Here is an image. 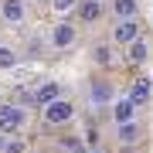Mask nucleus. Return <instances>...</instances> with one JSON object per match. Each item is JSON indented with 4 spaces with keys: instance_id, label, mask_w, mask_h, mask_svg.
<instances>
[{
    "instance_id": "6",
    "label": "nucleus",
    "mask_w": 153,
    "mask_h": 153,
    "mask_svg": "<svg viewBox=\"0 0 153 153\" xmlns=\"http://www.w3.org/2000/svg\"><path fill=\"white\" fill-rule=\"evenodd\" d=\"M51 44H55V48H71V44H75V27H71L68 21L55 24V27H51Z\"/></svg>"
},
{
    "instance_id": "8",
    "label": "nucleus",
    "mask_w": 153,
    "mask_h": 153,
    "mask_svg": "<svg viewBox=\"0 0 153 153\" xmlns=\"http://www.w3.org/2000/svg\"><path fill=\"white\" fill-rule=\"evenodd\" d=\"M133 116H136V105H133L129 99H119V102H116V109H112V119H116V126H119V123H129Z\"/></svg>"
},
{
    "instance_id": "9",
    "label": "nucleus",
    "mask_w": 153,
    "mask_h": 153,
    "mask_svg": "<svg viewBox=\"0 0 153 153\" xmlns=\"http://www.w3.org/2000/svg\"><path fill=\"white\" fill-rule=\"evenodd\" d=\"M140 133H143V126H140L136 119L119 123V143H136V140H140Z\"/></svg>"
},
{
    "instance_id": "18",
    "label": "nucleus",
    "mask_w": 153,
    "mask_h": 153,
    "mask_svg": "<svg viewBox=\"0 0 153 153\" xmlns=\"http://www.w3.org/2000/svg\"><path fill=\"white\" fill-rule=\"evenodd\" d=\"M68 153H88L85 146H75V143H71V146H68Z\"/></svg>"
},
{
    "instance_id": "4",
    "label": "nucleus",
    "mask_w": 153,
    "mask_h": 153,
    "mask_svg": "<svg viewBox=\"0 0 153 153\" xmlns=\"http://www.w3.org/2000/svg\"><path fill=\"white\" fill-rule=\"evenodd\" d=\"M0 17H4L10 27H21V24L27 21V7H24V0H0Z\"/></svg>"
},
{
    "instance_id": "13",
    "label": "nucleus",
    "mask_w": 153,
    "mask_h": 153,
    "mask_svg": "<svg viewBox=\"0 0 153 153\" xmlns=\"http://www.w3.org/2000/svg\"><path fill=\"white\" fill-rule=\"evenodd\" d=\"M146 55H150V44L143 41V38L129 41V58H133V61H146Z\"/></svg>"
},
{
    "instance_id": "15",
    "label": "nucleus",
    "mask_w": 153,
    "mask_h": 153,
    "mask_svg": "<svg viewBox=\"0 0 153 153\" xmlns=\"http://www.w3.org/2000/svg\"><path fill=\"white\" fill-rule=\"evenodd\" d=\"M14 65H17L14 48H0V68H14Z\"/></svg>"
},
{
    "instance_id": "12",
    "label": "nucleus",
    "mask_w": 153,
    "mask_h": 153,
    "mask_svg": "<svg viewBox=\"0 0 153 153\" xmlns=\"http://www.w3.org/2000/svg\"><path fill=\"white\" fill-rule=\"evenodd\" d=\"M58 95H61V88H58V82H44V85L38 88V92H34V99H38L41 105H48L51 99H58Z\"/></svg>"
},
{
    "instance_id": "10",
    "label": "nucleus",
    "mask_w": 153,
    "mask_h": 153,
    "mask_svg": "<svg viewBox=\"0 0 153 153\" xmlns=\"http://www.w3.org/2000/svg\"><path fill=\"white\" fill-rule=\"evenodd\" d=\"M78 14H82V21H99L102 17V4L99 0H78Z\"/></svg>"
},
{
    "instance_id": "7",
    "label": "nucleus",
    "mask_w": 153,
    "mask_h": 153,
    "mask_svg": "<svg viewBox=\"0 0 153 153\" xmlns=\"http://www.w3.org/2000/svg\"><path fill=\"white\" fill-rule=\"evenodd\" d=\"M129 102L136 105H146L150 102V78H136V82H133V92H129Z\"/></svg>"
},
{
    "instance_id": "14",
    "label": "nucleus",
    "mask_w": 153,
    "mask_h": 153,
    "mask_svg": "<svg viewBox=\"0 0 153 153\" xmlns=\"http://www.w3.org/2000/svg\"><path fill=\"white\" fill-rule=\"evenodd\" d=\"M78 7V0H51V10L55 14H68V10H75Z\"/></svg>"
},
{
    "instance_id": "16",
    "label": "nucleus",
    "mask_w": 153,
    "mask_h": 153,
    "mask_svg": "<svg viewBox=\"0 0 153 153\" xmlns=\"http://www.w3.org/2000/svg\"><path fill=\"white\" fill-rule=\"evenodd\" d=\"M0 153H24V143H21V140H7Z\"/></svg>"
},
{
    "instance_id": "3",
    "label": "nucleus",
    "mask_w": 153,
    "mask_h": 153,
    "mask_svg": "<svg viewBox=\"0 0 153 153\" xmlns=\"http://www.w3.org/2000/svg\"><path fill=\"white\" fill-rule=\"evenodd\" d=\"M116 102V88L109 82H92L88 85V105L92 109H105V105Z\"/></svg>"
},
{
    "instance_id": "17",
    "label": "nucleus",
    "mask_w": 153,
    "mask_h": 153,
    "mask_svg": "<svg viewBox=\"0 0 153 153\" xmlns=\"http://www.w3.org/2000/svg\"><path fill=\"white\" fill-rule=\"evenodd\" d=\"M95 61H99V65H109V48H105V44L95 48Z\"/></svg>"
},
{
    "instance_id": "1",
    "label": "nucleus",
    "mask_w": 153,
    "mask_h": 153,
    "mask_svg": "<svg viewBox=\"0 0 153 153\" xmlns=\"http://www.w3.org/2000/svg\"><path fill=\"white\" fill-rule=\"evenodd\" d=\"M41 116H44V123L48 126H61V123H68L71 116H75V105L68 102V99H51L48 105H41Z\"/></svg>"
},
{
    "instance_id": "19",
    "label": "nucleus",
    "mask_w": 153,
    "mask_h": 153,
    "mask_svg": "<svg viewBox=\"0 0 153 153\" xmlns=\"http://www.w3.org/2000/svg\"><path fill=\"white\" fill-rule=\"evenodd\" d=\"M92 153H102V150H92Z\"/></svg>"
},
{
    "instance_id": "5",
    "label": "nucleus",
    "mask_w": 153,
    "mask_h": 153,
    "mask_svg": "<svg viewBox=\"0 0 153 153\" xmlns=\"http://www.w3.org/2000/svg\"><path fill=\"white\" fill-rule=\"evenodd\" d=\"M136 38H140V21H136V17L116 21V27H112V41L116 44H129V41H136Z\"/></svg>"
},
{
    "instance_id": "2",
    "label": "nucleus",
    "mask_w": 153,
    "mask_h": 153,
    "mask_svg": "<svg viewBox=\"0 0 153 153\" xmlns=\"http://www.w3.org/2000/svg\"><path fill=\"white\" fill-rule=\"evenodd\" d=\"M24 126V109L14 102H0V133H17Z\"/></svg>"
},
{
    "instance_id": "11",
    "label": "nucleus",
    "mask_w": 153,
    "mask_h": 153,
    "mask_svg": "<svg viewBox=\"0 0 153 153\" xmlns=\"http://www.w3.org/2000/svg\"><path fill=\"white\" fill-rule=\"evenodd\" d=\"M136 0H112V14L119 17V21H126V17H136Z\"/></svg>"
}]
</instances>
